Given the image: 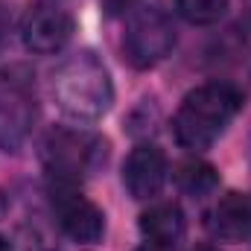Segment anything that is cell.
Masks as SVG:
<instances>
[{
  "label": "cell",
  "mask_w": 251,
  "mask_h": 251,
  "mask_svg": "<svg viewBox=\"0 0 251 251\" xmlns=\"http://www.w3.org/2000/svg\"><path fill=\"white\" fill-rule=\"evenodd\" d=\"M108 155V143L85 128H53L41 143L44 170L53 178V187H79L91 178Z\"/></svg>",
  "instance_id": "277c9868"
},
{
  "label": "cell",
  "mask_w": 251,
  "mask_h": 251,
  "mask_svg": "<svg viewBox=\"0 0 251 251\" xmlns=\"http://www.w3.org/2000/svg\"><path fill=\"white\" fill-rule=\"evenodd\" d=\"M0 251H12V246H9V240H3V237H0Z\"/></svg>",
  "instance_id": "9a60e30c"
},
{
  "label": "cell",
  "mask_w": 251,
  "mask_h": 251,
  "mask_svg": "<svg viewBox=\"0 0 251 251\" xmlns=\"http://www.w3.org/2000/svg\"><path fill=\"white\" fill-rule=\"evenodd\" d=\"M196 251H213V249H210V246H199Z\"/></svg>",
  "instance_id": "2e32d148"
},
{
  "label": "cell",
  "mask_w": 251,
  "mask_h": 251,
  "mask_svg": "<svg viewBox=\"0 0 251 251\" xmlns=\"http://www.w3.org/2000/svg\"><path fill=\"white\" fill-rule=\"evenodd\" d=\"M210 228L219 240L228 243H243L251 237V196L243 193H228L225 199L216 201L210 213Z\"/></svg>",
  "instance_id": "9c48e42d"
},
{
  "label": "cell",
  "mask_w": 251,
  "mask_h": 251,
  "mask_svg": "<svg viewBox=\"0 0 251 251\" xmlns=\"http://www.w3.org/2000/svg\"><path fill=\"white\" fill-rule=\"evenodd\" d=\"M76 21L73 15L59 6L56 0H38L26 9L24 24H21V38L29 53L38 56H53L73 38Z\"/></svg>",
  "instance_id": "8992f818"
},
{
  "label": "cell",
  "mask_w": 251,
  "mask_h": 251,
  "mask_svg": "<svg viewBox=\"0 0 251 251\" xmlns=\"http://www.w3.org/2000/svg\"><path fill=\"white\" fill-rule=\"evenodd\" d=\"M50 91L59 111L76 123L100 120L114 102V85H111L108 67L91 50H79L67 56L53 70Z\"/></svg>",
  "instance_id": "6da1fadb"
},
{
  "label": "cell",
  "mask_w": 251,
  "mask_h": 251,
  "mask_svg": "<svg viewBox=\"0 0 251 251\" xmlns=\"http://www.w3.org/2000/svg\"><path fill=\"white\" fill-rule=\"evenodd\" d=\"M35 117H38V102H35L32 79L18 67L3 70L0 73V149L18 152L32 134Z\"/></svg>",
  "instance_id": "5b68a950"
},
{
  "label": "cell",
  "mask_w": 251,
  "mask_h": 251,
  "mask_svg": "<svg viewBox=\"0 0 251 251\" xmlns=\"http://www.w3.org/2000/svg\"><path fill=\"white\" fill-rule=\"evenodd\" d=\"M240 105H243V94L228 82H207L190 91L173 120L176 140L190 152L207 149L237 117Z\"/></svg>",
  "instance_id": "7a4b0ae2"
},
{
  "label": "cell",
  "mask_w": 251,
  "mask_h": 251,
  "mask_svg": "<svg viewBox=\"0 0 251 251\" xmlns=\"http://www.w3.org/2000/svg\"><path fill=\"white\" fill-rule=\"evenodd\" d=\"M59 196V225L62 231L79 246H97L105 234V213L76 187H53Z\"/></svg>",
  "instance_id": "52a82bcc"
},
{
  "label": "cell",
  "mask_w": 251,
  "mask_h": 251,
  "mask_svg": "<svg viewBox=\"0 0 251 251\" xmlns=\"http://www.w3.org/2000/svg\"><path fill=\"white\" fill-rule=\"evenodd\" d=\"M176 47V26L161 0L123 3V50L131 67L149 70L161 64Z\"/></svg>",
  "instance_id": "3957f363"
},
{
  "label": "cell",
  "mask_w": 251,
  "mask_h": 251,
  "mask_svg": "<svg viewBox=\"0 0 251 251\" xmlns=\"http://www.w3.org/2000/svg\"><path fill=\"white\" fill-rule=\"evenodd\" d=\"M3 32H6V21H3V12H0V44H3Z\"/></svg>",
  "instance_id": "4fadbf2b"
},
{
  "label": "cell",
  "mask_w": 251,
  "mask_h": 251,
  "mask_svg": "<svg viewBox=\"0 0 251 251\" xmlns=\"http://www.w3.org/2000/svg\"><path fill=\"white\" fill-rule=\"evenodd\" d=\"M184 213L176 201H161L152 204L143 216H140V234L146 237V243L158 246V249H173L181 237H184Z\"/></svg>",
  "instance_id": "30bf717a"
},
{
  "label": "cell",
  "mask_w": 251,
  "mask_h": 251,
  "mask_svg": "<svg viewBox=\"0 0 251 251\" xmlns=\"http://www.w3.org/2000/svg\"><path fill=\"white\" fill-rule=\"evenodd\" d=\"M176 9L193 26H210L225 18L228 0H176Z\"/></svg>",
  "instance_id": "7c38bea8"
},
{
  "label": "cell",
  "mask_w": 251,
  "mask_h": 251,
  "mask_svg": "<svg viewBox=\"0 0 251 251\" xmlns=\"http://www.w3.org/2000/svg\"><path fill=\"white\" fill-rule=\"evenodd\" d=\"M167 173H170L167 155H164L158 146L143 143V146L131 149V155L126 158L123 184H126V190H128L131 199L149 201V199H155V196L164 190V184H167Z\"/></svg>",
  "instance_id": "ba28073f"
},
{
  "label": "cell",
  "mask_w": 251,
  "mask_h": 251,
  "mask_svg": "<svg viewBox=\"0 0 251 251\" xmlns=\"http://www.w3.org/2000/svg\"><path fill=\"white\" fill-rule=\"evenodd\" d=\"M176 184H178L181 193H187V196H207V193H213L216 184H219V173H216L207 161L193 158V161L178 164V170H176Z\"/></svg>",
  "instance_id": "8fae6325"
},
{
  "label": "cell",
  "mask_w": 251,
  "mask_h": 251,
  "mask_svg": "<svg viewBox=\"0 0 251 251\" xmlns=\"http://www.w3.org/2000/svg\"><path fill=\"white\" fill-rule=\"evenodd\" d=\"M140 251H167V249H158V246H152V243H146V246H143Z\"/></svg>",
  "instance_id": "5bb4252c"
}]
</instances>
